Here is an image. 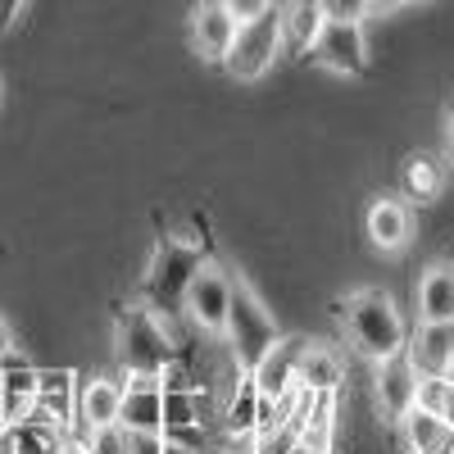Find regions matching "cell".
<instances>
[{"mask_svg": "<svg viewBox=\"0 0 454 454\" xmlns=\"http://www.w3.org/2000/svg\"><path fill=\"white\" fill-rule=\"evenodd\" d=\"M340 323H346V336L350 346L368 359V364H382L391 355H404L409 346V327H404V314L395 309V300L377 286H364L355 295H346L336 305Z\"/></svg>", "mask_w": 454, "mask_h": 454, "instance_id": "cell-1", "label": "cell"}, {"mask_svg": "<svg viewBox=\"0 0 454 454\" xmlns=\"http://www.w3.org/2000/svg\"><path fill=\"white\" fill-rule=\"evenodd\" d=\"M205 263H209V246L160 237L141 278V305H150L160 318H186V286Z\"/></svg>", "mask_w": 454, "mask_h": 454, "instance_id": "cell-2", "label": "cell"}, {"mask_svg": "<svg viewBox=\"0 0 454 454\" xmlns=\"http://www.w3.org/2000/svg\"><path fill=\"white\" fill-rule=\"evenodd\" d=\"M114 355H119L123 372L164 377V368L177 364V340L168 332V318H160L150 305H141V300L119 309V323H114Z\"/></svg>", "mask_w": 454, "mask_h": 454, "instance_id": "cell-3", "label": "cell"}, {"mask_svg": "<svg viewBox=\"0 0 454 454\" xmlns=\"http://www.w3.org/2000/svg\"><path fill=\"white\" fill-rule=\"evenodd\" d=\"M223 336H227V355H232V364H237L241 372H250L263 355L278 346V336H282L278 323H273V314L263 309L259 291H254L246 278H237V273H232V305H227V327H223Z\"/></svg>", "mask_w": 454, "mask_h": 454, "instance_id": "cell-4", "label": "cell"}, {"mask_svg": "<svg viewBox=\"0 0 454 454\" xmlns=\"http://www.w3.org/2000/svg\"><path fill=\"white\" fill-rule=\"evenodd\" d=\"M286 51V23H282V5H269L259 19H246L237 27V42L223 59V73L232 82H259L263 73L278 64V55Z\"/></svg>", "mask_w": 454, "mask_h": 454, "instance_id": "cell-5", "label": "cell"}, {"mask_svg": "<svg viewBox=\"0 0 454 454\" xmlns=\"http://www.w3.org/2000/svg\"><path fill=\"white\" fill-rule=\"evenodd\" d=\"M309 59L336 78H364L368 73V42H364V23H340L327 19L318 42L309 46Z\"/></svg>", "mask_w": 454, "mask_h": 454, "instance_id": "cell-6", "label": "cell"}, {"mask_svg": "<svg viewBox=\"0 0 454 454\" xmlns=\"http://www.w3.org/2000/svg\"><path fill=\"white\" fill-rule=\"evenodd\" d=\"M227 305H232V273L218 269V263L209 259L205 269L192 278V286H186V323H192L196 332L223 336Z\"/></svg>", "mask_w": 454, "mask_h": 454, "instance_id": "cell-7", "label": "cell"}, {"mask_svg": "<svg viewBox=\"0 0 454 454\" xmlns=\"http://www.w3.org/2000/svg\"><path fill=\"white\" fill-rule=\"evenodd\" d=\"M372 391H377V409L382 419L400 427V419L419 404V368L409 355H391L382 364H372Z\"/></svg>", "mask_w": 454, "mask_h": 454, "instance_id": "cell-8", "label": "cell"}, {"mask_svg": "<svg viewBox=\"0 0 454 454\" xmlns=\"http://www.w3.org/2000/svg\"><path fill=\"white\" fill-rule=\"evenodd\" d=\"M123 409L119 423L132 432H164V377L155 372H123Z\"/></svg>", "mask_w": 454, "mask_h": 454, "instance_id": "cell-9", "label": "cell"}, {"mask_svg": "<svg viewBox=\"0 0 454 454\" xmlns=\"http://www.w3.org/2000/svg\"><path fill=\"white\" fill-rule=\"evenodd\" d=\"M119 409H123V382H114V377H82L78 395H73V432L87 436L96 427L119 423Z\"/></svg>", "mask_w": 454, "mask_h": 454, "instance_id": "cell-10", "label": "cell"}, {"mask_svg": "<svg viewBox=\"0 0 454 454\" xmlns=\"http://www.w3.org/2000/svg\"><path fill=\"white\" fill-rule=\"evenodd\" d=\"M237 14L223 5V0H200V5L192 10V46L205 64H223L227 51H232L237 42Z\"/></svg>", "mask_w": 454, "mask_h": 454, "instance_id": "cell-11", "label": "cell"}, {"mask_svg": "<svg viewBox=\"0 0 454 454\" xmlns=\"http://www.w3.org/2000/svg\"><path fill=\"white\" fill-rule=\"evenodd\" d=\"M36 391H42V368H32L14 355L0 359V432L19 419H27L36 404Z\"/></svg>", "mask_w": 454, "mask_h": 454, "instance_id": "cell-12", "label": "cell"}, {"mask_svg": "<svg viewBox=\"0 0 454 454\" xmlns=\"http://www.w3.org/2000/svg\"><path fill=\"white\" fill-rule=\"evenodd\" d=\"M364 227H368V241L382 250V254H400V250L413 241V209H409L404 200L382 196V200L368 205Z\"/></svg>", "mask_w": 454, "mask_h": 454, "instance_id": "cell-13", "label": "cell"}, {"mask_svg": "<svg viewBox=\"0 0 454 454\" xmlns=\"http://www.w3.org/2000/svg\"><path fill=\"white\" fill-rule=\"evenodd\" d=\"M68 427L46 419H19L0 432V454H68Z\"/></svg>", "mask_w": 454, "mask_h": 454, "instance_id": "cell-14", "label": "cell"}, {"mask_svg": "<svg viewBox=\"0 0 454 454\" xmlns=\"http://www.w3.org/2000/svg\"><path fill=\"white\" fill-rule=\"evenodd\" d=\"M300 350H305V340L300 336H278V346L263 355L254 368H250V382L259 387V395H286L295 387V368H300Z\"/></svg>", "mask_w": 454, "mask_h": 454, "instance_id": "cell-15", "label": "cell"}, {"mask_svg": "<svg viewBox=\"0 0 454 454\" xmlns=\"http://www.w3.org/2000/svg\"><path fill=\"white\" fill-rule=\"evenodd\" d=\"M400 432H404L409 454H454V419L450 413H432L423 404H413L400 419Z\"/></svg>", "mask_w": 454, "mask_h": 454, "instance_id": "cell-16", "label": "cell"}, {"mask_svg": "<svg viewBox=\"0 0 454 454\" xmlns=\"http://www.w3.org/2000/svg\"><path fill=\"white\" fill-rule=\"evenodd\" d=\"M404 355L413 359L419 372H454V318L419 323V332L409 336Z\"/></svg>", "mask_w": 454, "mask_h": 454, "instance_id": "cell-17", "label": "cell"}, {"mask_svg": "<svg viewBox=\"0 0 454 454\" xmlns=\"http://www.w3.org/2000/svg\"><path fill=\"white\" fill-rule=\"evenodd\" d=\"M295 382L314 391V395H336L340 382H346V364H340V355L332 346H309L300 350V368H295Z\"/></svg>", "mask_w": 454, "mask_h": 454, "instance_id": "cell-18", "label": "cell"}, {"mask_svg": "<svg viewBox=\"0 0 454 454\" xmlns=\"http://www.w3.org/2000/svg\"><path fill=\"white\" fill-rule=\"evenodd\" d=\"M419 318L445 323L454 318V259H436L419 282Z\"/></svg>", "mask_w": 454, "mask_h": 454, "instance_id": "cell-19", "label": "cell"}, {"mask_svg": "<svg viewBox=\"0 0 454 454\" xmlns=\"http://www.w3.org/2000/svg\"><path fill=\"white\" fill-rule=\"evenodd\" d=\"M400 186H404V200H413V205H432V200L445 192V168H441L432 155H413V160H404Z\"/></svg>", "mask_w": 454, "mask_h": 454, "instance_id": "cell-20", "label": "cell"}, {"mask_svg": "<svg viewBox=\"0 0 454 454\" xmlns=\"http://www.w3.org/2000/svg\"><path fill=\"white\" fill-rule=\"evenodd\" d=\"M73 395H78V377L68 368L59 372H42V391H36V404H42L55 423L73 427Z\"/></svg>", "mask_w": 454, "mask_h": 454, "instance_id": "cell-21", "label": "cell"}, {"mask_svg": "<svg viewBox=\"0 0 454 454\" xmlns=\"http://www.w3.org/2000/svg\"><path fill=\"white\" fill-rule=\"evenodd\" d=\"M419 404L454 419V372H419Z\"/></svg>", "mask_w": 454, "mask_h": 454, "instance_id": "cell-22", "label": "cell"}, {"mask_svg": "<svg viewBox=\"0 0 454 454\" xmlns=\"http://www.w3.org/2000/svg\"><path fill=\"white\" fill-rule=\"evenodd\" d=\"M91 454H128V432H123V423H109V427H96V432H87V436H78Z\"/></svg>", "mask_w": 454, "mask_h": 454, "instance_id": "cell-23", "label": "cell"}, {"mask_svg": "<svg viewBox=\"0 0 454 454\" xmlns=\"http://www.w3.org/2000/svg\"><path fill=\"white\" fill-rule=\"evenodd\" d=\"M327 19H340V23H364L368 19V0H318Z\"/></svg>", "mask_w": 454, "mask_h": 454, "instance_id": "cell-24", "label": "cell"}, {"mask_svg": "<svg viewBox=\"0 0 454 454\" xmlns=\"http://www.w3.org/2000/svg\"><path fill=\"white\" fill-rule=\"evenodd\" d=\"M223 5H227V10L237 14V23H246V19H259L263 10L273 5V0H223Z\"/></svg>", "mask_w": 454, "mask_h": 454, "instance_id": "cell-25", "label": "cell"}, {"mask_svg": "<svg viewBox=\"0 0 454 454\" xmlns=\"http://www.w3.org/2000/svg\"><path fill=\"white\" fill-rule=\"evenodd\" d=\"M19 10H23V0H0V36L10 32V23L19 19Z\"/></svg>", "mask_w": 454, "mask_h": 454, "instance_id": "cell-26", "label": "cell"}, {"mask_svg": "<svg viewBox=\"0 0 454 454\" xmlns=\"http://www.w3.org/2000/svg\"><path fill=\"white\" fill-rule=\"evenodd\" d=\"M10 355H14V336H10L5 318H0V359H10Z\"/></svg>", "mask_w": 454, "mask_h": 454, "instance_id": "cell-27", "label": "cell"}, {"mask_svg": "<svg viewBox=\"0 0 454 454\" xmlns=\"http://www.w3.org/2000/svg\"><path fill=\"white\" fill-rule=\"evenodd\" d=\"M400 5H404V0H368V14H391Z\"/></svg>", "mask_w": 454, "mask_h": 454, "instance_id": "cell-28", "label": "cell"}, {"mask_svg": "<svg viewBox=\"0 0 454 454\" xmlns=\"http://www.w3.org/2000/svg\"><path fill=\"white\" fill-rule=\"evenodd\" d=\"M445 145H450V160H454V109H450V119H445Z\"/></svg>", "mask_w": 454, "mask_h": 454, "instance_id": "cell-29", "label": "cell"}, {"mask_svg": "<svg viewBox=\"0 0 454 454\" xmlns=\"http://www.w3.org/2000/svg\"><path fill=\"white\" fill-rule=\"evenodd\" d=\"M68 454H91V450H87V445H82L78 436H73V445H68Z\"/></svg>", "mask_w": 454, "mask_h": 454, "instance_id": "cell-30", "label": "cell"}, {"mask_svg": "<svg viewBox=\"0 0 454 454\" xmlns=\"http://www.w3.org/2000/svg\"><path fill=\"white\" fill-rule=\"evenodd\" d=\"M404 5H423V0H404Z\"/></svg>", "mask_w": 454, "mask_h": 454, "instance_id": "cell-31", "label": "cell"}]
</instances>
